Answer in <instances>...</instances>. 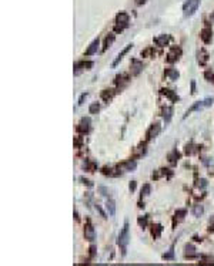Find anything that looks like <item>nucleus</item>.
I'll use <instances>...</instances> for the list:
<instances>
[{
	"label": "nucleus",
	"instance_id": "nucleus-1",
	"mask_svg": "<svg viewBox=\"0 0 214 266\" xmlns=\"http://www.w3.org/2000/svg\"><path fill=\"white\" fill-rule=\"evenodd\" d=\"M117 242H119V245L123 248V255H126V246L128 245V224L127 222L124 224V226H123V229H122Z\"/></svg>",
	"mask_w": 214,
	"mask_h": 266
},
{
	"label": "nucleus",
	"instance_id": "nucleus-2",
	"mask_svg": "<svg viewBox=\"0 0 214 266\" xmlns=\"http://www.w3.org/2000/svg\"><path fill=\"white\" fill-rule=\"evenodd\" d=\"M200 6V0H187L183 6V11H184V16H191Z\"/></svg>",
	"mask_w": 214,
	"mask_h": 266
},
{
	"label": "nucleus",
	"instance_id": "nucleus-3",
	"mask_svg": "<svg viewBox=\"0 0 214 266\" xmlns=\"http://www.w3.org/2000/svg\"><path fill=\"white\" fill-rule=\"evenodd\" d=\"M214 101V98H206V100H203V101H198V103H196L190 110H187V113H186V115L184 117H187L188 114H191L193 111H196V110H201V108H204V107H209V105H211Z\"/></svg>",
	"mask_w": 214,
	"mask_h": 266
},
{
	"label": "nucleus",
	"instance_id": "nucleus-4",
	"mask_svg": "<svg viewBox=\"0 0 214 266\" xmlns=\"http://www.w3.org/2000/svg\"><path fill=\"white\" fill-rule=\"evenodd\" d=\"M131 47H133V44H127V46H126V47H124V48L122 50V53H119V56H117V58H116V60L113 61V64H111L113 67H116V66H117V64L120 63V60H122V58H123V57H124V56L127 54L128 51L131 50Z\"/></svg>",
	"mask_w": 214,
	"mask_h": 266
},
{
	"label": "nucleus",
	"instance_id": "nucleus-5",
	"mask_svg": "<svg viewBox=\"0 0 214 266\" xmlns=\"http://www.w3.org/2000/svg\"><path fill=\"white\" fill-rule=\"evenodd\" d=\"M91 67H93V63H91V61L79 63V64H76V71H74V74H80L82 70H88V69H91Z\"/></svg>",
	"mask_w": 214,
	"mask_h": 266
},
{
	"label": "nucleus",
	"instance_id": "nucleus-6",
	"mask_svg": "<svg viewBox=\"0 0 214 266\" xmlns=\"http://www.w3.org/2000/svg\"><path fill=\"white\" fill-rule=\"evenodd\" d=\"M84 236H86V239H88L90 242L96 239V233H94V228H93L91 225H87V226H86V229H84Z\"/></svg>",
	"mask_w": 214,
	"mask_h": 266
},
{
	"label": "nucleus",
	"instance_id": "nucleus-7",
	"mask_svg": "<svg viewBox=\"0 0 214 266\" xmlns=\"http://www.w3.org/2000/svg\"><path fill=\"white\" fill-rule=\"evenodd\" d=\"M97 48H99V38L93 40V43L90 44V47L86 50V56H93L97 51Z\"/></svg>",
	"mask_w": 214,
	"mask_h": 266
},
{
	"label": "nucleus",
	"instance_id": "nucleus-8",
	"mask_svg": "<svg viewBox=\"0 0 214 266\" xmlns=\"http://www.w3.org/2000/svg\"><path fill=\"white\" fill-rule=\"evenodd\" d=\"M116 20H117V23H119V24L126 26V24L128 23V14H127V13H124V11H120V13L117 14Z\"/></svg>",
	"mask_w": 214,
	"mask_h": 266
},
{
	"label": "nucleus",
	"instance_id": "nucleus-9",
	"mask_svg": "<svg viewBox=\"0 0 214 266\" xmlns=\"http://www.w3.org/2000/svg\"><path fill=\"white\" fill-rule=\"evenodd\" d=\"M160 130H161V125L157 122V124H154L151 128H150V131H149V137L150 138H153V137H157L159 135V132H160Z\"/></svg>",
	"mask_w": 214,
	"mask_h": 266
},
{
	"label": "nucleus",
	"instance_id": "nucleus-10",
	"mask_svg": "<svg viewBox=\"0 0 214 266\" xmlns=\"http://www.w3.org/2000/svg\"><path fill=\"white\" fill-rule=\"evenodd\" d=\"M106 208H107V211H109V215H110V216H114V214H116V204H114L113 199H109V201H107Z\"/></svg>",
	"mask_w": 214,
	"mask_h": 266
},
{
	"label": "nucleus",
	"instance_id": "nucleus-11",
	"mask_svg": "<svg viewBox=\"0 0 214 266\" xmlns=\"http://www.w3.org/2000/svg\"><path fill=\"white\" fill-rule=\"evenodd\" d=\"M201 38H203L206 43H210V41H211V29H209V27L203 29V32H201Z\"/></svg>",
	"mask_w": 214,
	"mask_h": 266
},
{
	"label": "nucleus",
	"instance_id": "nucleus-12",
	"mask_svg": "<svg viewBox=\"0 0 214 266\" xmlns=\"http://www.w3.org/2000/svg\"><path fill=\"white\" fill-rule=\"evenodd\" d=\"M180 53H181V50H180V48L173 47V48H171V51L169 53V60H170V61L176 60V58H177V56H180Z\"/></svg>",
	"mask_w": 214,
	"mask_h": 266
},
{
	"label": "nucleus",
	"instance_id": "nucleus-13",
	"mask_svg": "<svg viewBox=\"0 0 214 266\" xmlns=\"http://www.w3.org/2000/svg\"><path fill=\"white\" fill-rule=\"evenodd\" d=\"M193 215L194 216H200V215H203V212H204V206L203 205H196L194 208H193Z\"/></svg>",
	"mask_w": 214,
	"mask_h": 266
},
{
	"label": "nucleus",
	"instance_id": "nucleus-14",
	"mask_svg": "<svg viewBox=\"0 0 214 266\" xmlns=\"http://www.w3.org/2000/svg\"><path fill=\"white\" fill-rule=\"evenodd\" d=\"M154 41H156L159 46H166V43L169 41V36L163 34V36H160V37H156L154 38Z\"/></svg>",
	"mask_w": 214,
	"mask_h": 266
},
{
	"label": "nucleus",
	"instance_id": "nucleus-15",
	"mask_svg": "<svg viewBox=\"0 0 214 266\" xmlns=\"http://www.w3.org/2000/svg\"><path fill=\"white\" fill-rule=\"evenodd\" d=\"M141 69H143V64L140 63V61H133V74H138L140 71H141Z\"/></svg>",
	"mask_w": 214,
	"mask_h": 266
},
{
	"label": "nucleus",
	"instance_id": "nucleus-16",
	"mask_svg": "<svg viewBox=\"0 0 214 266\" xmlns=\"http://www.w3.org/2000/svg\"><path fill=\"white\" fill-rule=\"evenodd\" d=\"M163 94H164L166 97H169L171 101H178L177 94H174V93H173V91H170V90H163Z\"/></svg>",
	"mask_w": 214,
	"mask_h": 266
},
{
	"label": "nucleus",
	"instance_id": "nucleus-17",
	"mask_svg": "<svg viewBox=\"0 0 214 266\" xmlns=\"http://www.w3.org/2000/svg\"><path fill=\"white\" fill-rule=\"evenodd\" d=\"M166 76L169 77L170 80H177L180 74H178L177 70H173V69H171V70H167V71H166Z\"/></svg>",
	"mask_w": 214,
	"mask_h": 266
},
{
	"label": "nucleus",
	"instance_id": "nucleus-18",
	"mask_svg": "<svg viewBox=\"0 0 214 266\" xmlns=\"http://www.w3.org/2000/svg\"><path fill=\"white\" fill-rule=\"evenodd\" d=\"M194 253H196L194 246H193V245H187V246H186V256L191 258V256H194Z\"/></svg>",
	"mask_w": 214,
	"mask_h": 266
},
{
	"label": "nucleus",
	"instance_id": "nucleus-19",
	"mask_svg": "<svg viewBox=\"0 0 214 266\" xmlns=\"http://www.w3.org/2000/svg\"><path fill=\"white\" fill-rule=\"evenodd\" d=\"M99 110H100V105H99L97 103H93V104L88 107V113H90V114H97Z\"/></svg>",
	"mask_w": 214,
	"mask_h": 266
},
{
	"label": "nucleus",
	"instance_id": "nucleus-20",
	"mask_svg": "<svg viewBox=\"0 0 214 266\" xmlns=\"http://www.w3.org/2000/svg\"><path fill=\"white\" fill-rule=\"evenodd\" d=\"M122 168H123L124 171H131V169L136 168V162H134V161H128V162H126Z\"/></svg>",
	"mask_w": 214,
	"mask_h": 266
},
{
	"label": "nucleus",
	"instance_id": "nucleus-21",
	"mask_svg": "<svg viewBox=\"0 0 214 266\" xmlns=\"http://www.w3.org/2000/svg\"><path fill=\"white\" fill-rule=\"evenodd\" d=\"M209 60V56H207V53L206 51H201L200 54H198V61H200V64H204L206 61Z\"/></svg>",
	"mask_w": 214,
	"mask_h": 266
},
{
	"label": "nucleus",
	"instance_id": "nucleus-22",
	"mask_svg": "<svg viewBox=\"0 0 214 266\" xmlns=\"http://www.w3.org/2000/svg\"><path fill=\"white\" fill-rule=\"evenodd\" d=\"M113 41H114V34H110V37H107V38H106V43H104L103 51H104V50H107V47H110Z\"/></svg>",
	"mask_w": 214,
	"mask_h": 266
},
{
	"label": "nucleus",
	"instance_id": "nucleus-23",
	"mask_svg": "<svg viewBox=\"0 0 214 266\" xmlns=\"http://www.w3.org/2000/svg\"><path fill=\"white\" fill-rule=\"evenodd\" d=\"M171 114H173V108H171V107H167V108L164 110V120H166V122L170 121Z\"/></svg>",
	"mask_w": 214,
	"mask_h": 266
},
{
	"label": "nucleus",
	"instance_id": "nucleus-24",
	"mask_svg": "<svg viewBox=\"0 0 214 266\" xmlns=\"http://www.w3.org/2000/svg\"><path fill=\"white\" fill-rule=\"evenodd\" d=\"M150 189H151V188H150V185H149V184H146V185L141 188V196H147V195L150 193Z\"/></svg>",
	"mask_w": 214,
	"mask_h": 266
},
{
	"label": "nucleus",
	"instance_id": "nucleus-25",
	"mask_svg": "<svg viewBox=\"0 0 214 266\" xmlns=\"http://www.w3.org/2000/svg\"><path fill=\"white\" fill-rule=\"evenodd\" d=\"M177 158H178V152H177V151H173V152L170 154V155H169V159H170V162H171V164H174Z\"/></svg>",
	"mask_w": 214,
	"mask_h": 266
},
{
	"label": "nucleus",
	"instance_id": "nucleus-26",
	"mask_svg": "<svg viewBox=\"0 0 214 266\" xmlns=\"http://www.w3.org/2000/svg\"><path fill=\"white\" fill-rule=\"evenodd\" d=\"M198 187H200V188H206V187H207V181H206V179H200V181H198Z\"/></svg>",
	"mask_w": 214,
	"mask_h": 266
},
{
	"label": "nucleus",
	"instance_id": "nucleus-27",
	"mask_svg": "<svg viewBox=\"0 0 214 266\" xmlns=\"http://www.w3.org/2000/svg\"><path fill=\"white\" fill-rule=\"evenodd\" d=\"M87 95H88V93H84V94H82V97H80V100H79V103H77L79 105H82V104H83V101H84V98L87 97Z\"/></svg>",
	"mask_w": 214,
	"mask_h": 266
},
{
	"label": "nucleus",
	"instance_id": "nucleus-28",
	"mask_svg": "<svg viewBox=\"0 0 214 266\" xmlns=\"http://www.w3.org/2000/svg\"><path fill=\"white\" fill-rule=\"evenodd\" d=\"M96 209H97V211H99V212H100V215H101V216H103V218H106V214H104V212H103V209H101V208H100V206H99V205H96Z\"/></svg>",
	"mask_w": 214,
	"mask_h": 266
},
{
	"label": "nucleus",
	"instance_id": "nucleus-29",
	"mask_svg": "<svg viewBox=\"0 0 214 266\" xmlns=\"http://www.w3.org/2000/svg\"><path fill=\"white\" fill-rule=\"evenodd\" d=\"M99 189H100V192H101V195H104V196H107V195H109V193H107V189H106L104 187H100Z\"/></svg>",
	"mask_w": 214,
	"mask_h": 266
},
{
	"label": "nucleus",
	"instance_id": "nucleus-30",
	"mask_svg": "<svg viewBox=\"0 0 214 266\" xmlns=\"http://www.w3.org/2000/svg\"><path fill=\"white\" fill-rule=\"evenodd\" d=\"M163 258H164V259H171V258H173V251H170V252H169L167 255H164Z\"/></svg>",
	"mask_w": 214,
	"mask_h": 266
},
{
	"label": "nucleus",
	"instance_id": "nucleus-31",
	"mask_svg": "<svg viewBox=\"0 0 214 266\" xmlns=\"http://www.w3.org/2000/svg\"><path fill=\"white\" fill-rule=\"evenodd\" d=\"M191 93H196V83H191Z\"/></svg>",
	"mask_w": 214,
	"mask_h": 266
},
{
	"label": "nucleus",
	"instance_id": "nucleus-32",
	"mask_svg": "<svg viewBox=\"0 0 214 266\" xmlns=\"http://www.w3.org/2000/svg\"><path fill=\"white\" fill-rule=\"evenodd\" d=\"M138 224H140V225H143V226H144V225H146V224H147V222H146V219H141V218H140V219H138Z\"/></svg>",
	"mask_w": 214,
	"mask_h": 266
},
{
	"label": "nucleus",
	"instance_id": "nucleus-33",
	"mask_svg": "<svg viewBox=\"0 0 214 266\" xmlns=\"http://www.w3.org/2000/svg\"><path fill=\"white\" fill-rule=\"evenodd\" d=\"M136 189V182H131L130 184V191H134Z\"/></svg>",
	"mask_w": 214,
	"mask_h": 266
},
{
	"label": "nucleus",
	"instance_id": "nucleus-34",
	"mask_svg": "<svg viewBox=\"0 0 214 266\" xmlns=\"http://www.w3.org/2000/svg\"><path fill=\"white\" fill-rule=\"evenodd\" d=\"M176 215H180V218H181V215H186V211H177Z\"/></svg>",
	"mask_w": 214,
	"mask_h": 266
},
{
	"label": "nucleus",
	"instance_id": "nucleus-35",
	"mask_svg": "<svg viewBox=\"0 0 214 266\" xmlns=\"http://www.w3.org/2000/svg\"><path fill=\"white\" fill-rule=\"evenodd\" d=\"M211 222H214V216L211 218V219H210V224H211Z\"/></svg>",
	"mask_w": 214,
	"mask_h": 266
},
{
	"label": "nucleus",
	"instance_id": "nucleus-36",
	"mask_svg": "<svg viewBox=\"0 0 214 266\" xmlns=\"http://www.w3.org/2000/svg\"><path fill=\"white\" fill-rule=\"evenodd\" d=\"M143 1H144V0H137V3H143Z\"/></svg>",
	"mask_w": 214,
	"mask_h": 266
},
{
	"label": "nucleus",
	"instance_id": "nucleus-37",
	"mask_svg": "<svg viewBox=\"0 0 214 266\" xmlns=\"http://www.w3.org/2000/svg\"><path fill=\"white\" fill-rule=\"evenodd\" d=\"M213 20H214V16H213Z\"/></svg>",
	"mask_w": 214,
	"mask_h": 266
}]
</instances>
